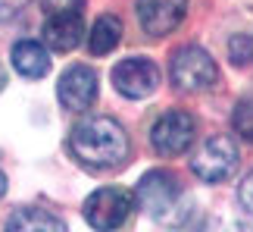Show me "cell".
<instances>
[{
  "label": "cell",
  "mask_w": 253,
  "mask_h": 232,
  "mask_svg": "<svg viewBox=\"0 0 253 232\" xmlns=\"http://www.w3.org/2000/svg\"><path fill=\"white\" fill-rule=\"evenodd\" d=\"M169 79L178 91H207L216 85L219 79V69H216V60L197 44H188V47H178L172 54V63H169Z\"/></svg>",
  "instance_id": "cell-2"
},
{
  "label": "cell",
  "mask_w": 253,
  "mask_h": 232,
  "mask_svg": "<svg viewBox=\"0 0 253 232\" xmlns=\"http://www.w3.org/2000/svg\"><path fill=\"white\" fill-rule=\"evenodd\" d=\"M131 210H134V195H131V191H125V188H119V185L97 188L94 195L84 201V220L97 232L119 229L125 220H128Z\"/></svg>",
  "instance_id": "cell-4"
},
{
  "label": "cell",
  "mask_w": 253,
  "mask_h": 232,
  "mask_svg": "<svg viewBox=\"0 0 253 232\" xmlns=\"http://www.w3.org/2000/svg\"><path fill=\"white\" fill-rule=\"evenodd\" d=\"M194 135H197V119L188 110H169L153 122L150 144L163 157H178L194 144Z\"/></svg>",
  "instance_id": "cell-6"
},
{
  "label": "cell",
  "mask_w": 253,
  "mask_h": 232,
  "mask_svg": "<svg viewBox=\"0 0 253 232\" xmlns=\"http://www.w3.org/2000/svg\"><path fill=\"white\" fill-rule=\"evenodd\" d=\"M9 60H13V69L19 75H25V79H41L50 69V54L38 41H19L13 47V54H9Z\"/></svg>",
  "instance_id": "cell-11"
},
{
  "label": "cell",
  "mask_w": 253,
  "mask_h": 232,
  "mask_svg": "<svg viewBox=\"0 0 253 232\" xmlns=\"http://www.w3.org/2000/svg\"><path fill=\"white\" fill-rule=\"evenodd\" d=\"M69 148L84 167L110 170L128 157V135L110 116H87V119L75 122L69 135Z\"/></svg>",
  "instance_id": "cell-1"
},
{
  "label": "cell",
  "mask_w": 253,
  "mask_h": 232,
  "mask_svg": "<svg viewBox=\"0 0 253 232\" xmlns=\"http://www.w3.org/2000/svg\"><path fill=\"white\" fill-rule=\"evenodd\" d=\"M3 195H6V176L0 173V198H3Z\"/></svg>",
  "instance_id": "cell-19"
},
{
  "label": "cell",
  "mask_w": 253,
  "mask_h": 232,
  "mask_svg": "<svg viewBox=\"0 0 253 232\" xmlns=\"http://www.w3.org/2000/svg\"><path fill=\"white\" fill-rule=\"evenodd\" d=\"M231 125L241 138L253 144V101H238L235 113H231Z\"/></svg>",
  "instance_id": "cell-15"
},
{
  "label": "cell",
  "mask_w": 253,
  "mask_h": 232,
  "mask_svg": "<svg viewBox=\"0 0 253 232\" xmlns=\"http://www.w3.org/2000/svg\"><path fill=\"white\" fill-rule=\"evenodd\" d=\"M3 232H66V223L44 207H19Z\"/></svg>",
  "instance_id": "cell-12"
},
{
  "label": "cell",
  "mask_w": 253,
  "mask_h": 232,
  "mask_svg": "<svg viewBox=\"0 0 253 232\" xmlns=\"http://www.w3.org/2000/svg\"><path fill=\"white\" fill-rule=\"evenodd\" d=\"M231 232H253L250 226H238V229H231Z\"/></svg>",
  "instance_id": "cell-20"
},
{
  "label": "cell",
  "mask_w": 253,
  "mask_h": 232,
  "mask_svg": "<svg viewBox=\"0 0 253 232\" xmlns=\"http://www.w3.org/2000/svg\"><path fill=\"white\" fill-rule=\"evenodd\" d=\"M134 201H138L150 217L166 220L172 210L181 204L178 176L169 173V170H150V173H144L141 182H138V188H134Z\"/></svg>",
  "instance_id": "cell-3"
},
{
  "label": "cell",
  "mask_w": 253,
  "mask_h": 232,
  "mask_svg": "<svg viewBox=\"0 0 253 232\" xmlns=\"http://www.w3.org/2000/svg\"><path fill=\"white\" fill-rule=\"evenodd\" d=\"M238 167V144L228 135H212L194 151L191 170L203 182H225Z\"/></svg>",
  "instance_id": "cell-5"
},
{
  "label": "cell",
  "mask_w": 253,
  "mask_h": 232,
  "mask_svg": "<svg viewBox=\"0 0 253 232\" xmlns=\"http://www.w3.org/2000/svg\"><path fill=\"white\" fill-rule=\"evenodd\" d=\"M82 35H84V22L79 13H53L47 16V22L41 28V38L50 51H75L82 44Z\"/></svg>",
  "instance_id": "cell-10"
},
{
  "label": "cell",
  "mask_w": 253,
  "mask_h": 232,
  "mask_svg": "<svg viewBox=\"0 0 253 232\" xmlns=\"http://www.w3.org/2000/svg\"><path fill=\"white\" fill-rule=\"evenodd\" d=\"M44 3V9H50V16L53 13H75L84 0H41Z\"/></svg>",
  "instance_id": "cell-18"
},
{
  "label": "cell",
  "mask_w": 253,
  "mask_h": 232,
  "mask_svg": "<svg viewBox=\"0 0 253 232\" xmlns=\"http://www.w3.org/2000/svg\"><path fill=\"white\" fill-rule=\"evenodd\" d=\"M113 85L116 91L122 94V98H147V94H153V88L160 85V69L157 63L147 60V57H128V60L116 63L113 69Z\"/></svg>",
  "instance_id": "cell-7"
},
{
  "label": "cell",
  "mask_w": 253,
  "mask_h": 232,
  "mask_svg": "<svg viewBox=\"0 0 253 232\" xmlns=\"http://www.w3.org/2000/svg\"><path fill=\"white\" fill-rule=\"evenodd\" d=\"M122 41V19L119 16H100L97 22L91 25V35H87V47H91L94 57H103L110 54L116 44Z\"/></svg>",
  "instance_id": "cell-13"
},
{
  "label": "cell",
  "mask_w": 253,
  "mask_h": 232,
  "mask_svg": "<svg viewBox=\"0 0 253 232\" xmlns=\"http://www.w3.org/2000/svg\"><path fill=\"white\" fill-rule=\"evenodd\" d=\"M28 3H32V0H0V22H6V19L19 16Z\"/></svg>",
  "instance_id": "cell-17"
},
{
  "label": "cell",
  "mask_w": 253,
  "mask_h": 232,
  "mask_svg": "<svg viewBox=\"0 0 253 232\" xmlns=\"http://www.w3.org/2000/svg\"><path fill=\"white\" fill-rule=\"evenodd\" d=\"M56 98L66 110H87L97 98V75L87 66H72L56 85Z\"/></svg>",
  "instance_id": "cell-9"
},
{
  "label": "cell",
  "mask_w": 253,
  "mask_h": 232,
  "mask_svg": "<svg viewBox=\"0 0 253 232\" xmlns=\"http://www.w3.org/2000/svg\"><path fill=\"white\" fill-rule=\"evenodd\" d=\"M238 201H241V207H244L247 214H253V170L244 176V182H241V188H238Z\"/></svg>",
  "instance_id": "cell-16"
},
{
  "label": "cell",
  "mask_w": 253,
  "mask_h": 232,
  "mask_svg": "<svg viewBox=\"0 0 253 232\" xmlns=\"http://www.w3.org/2000/svg\"><path fill=\"white\" fill-rule=\"evenodd\" d=\"M228 57L235 66H250L253 63V32H244V35H235L228 41Z\"/></svg>",
  "instance_id": "cell-14"
},
{
  "label": "cell",
  "mask_w": 253,
  "mask_h": 232,
  "mask_svg": "<svg viewBox=\"0 0 253 232\" xmlns=\"http://www.w3.org/2000/svg\"><path fill=\"white\" fill-rule=\"evenodd\" d=\"M188 13V0H138L141 28L153 38H163L181 25Z\"/></svg>",
  "instance_id": "cell-8"
}]
</instances>
